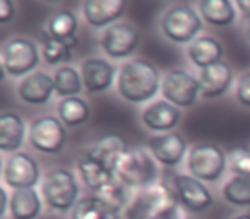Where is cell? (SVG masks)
<instances>
[{
    "mask_svg": "<svg viewBox=\"0 0 250 219\" xmlns=\"http://www.w3.org/2000/svg\"><path fill=\"white\" fill-rule=\"evenodd\" d=\"M235 219H250V214H240V216H236Z\"/></svg>",
    "mask_w": 250,
    "mask_h": 219,
    "instance_id": "cell-38",
    "label": "cell"
},
{
    "mask_svg": "<svg viewBox=\"0 0 250 219\" xmlns=\"http://www.w3.org/2000/svg\"><path fill=\"white\" fill-rule=\"evenodd\" d=\"M55 93L60 98H72L83 91V76L74 67H59L55 70Z\"/></svg>",
    "mask_w": 250,
    "mask_h": 219,
    "instance_id": "cell-29",
    "label": "cell"
},
{
    "mask_svg": "<svg viewBox=\"0 0 250 219\" xmlns=\"http://www.w3.org/2000/svg\"><path fill=\"white\" fill-rule=\"evenodd\" d=\"M0 194H2V207H0V214L4 216L5 212H7V209H11V199H9L5 188H0Z\"/></svg>",
    "mask_w": 250,
    "mask_h": 219,
    "instance_id": "cell-37",
    "label": "cell"
},
{
    "mask_svg": "<svg viewBox=\"0 0 250 219\" xmlns=\"http://www.w3.org/2000/svg\"><path fill=\"white\" fill-rule=\"evenodd\" d=\"M42 53L45 62L50 63V65L69 62L72 59V48H69L63 41H59V40H53V38L45 40Z\"/></svg>",
    "mask_w": 250,
    "mask_h": 219,
    "instance_id": "cell-31",
    "label": "cell"
},
{
    "mask_svg": "<svg viewBox=\"0 0 250 219\" xmlns=\"http://www.w3.org/2000/svg\"><path fill=\"white\" fill-rule=\"evenodd\" d=\"M199 12L211 26H229L236 19L235 4L229 0H204L199 4Z\"/></svg>",
    "mask_w": 250,
    "mask_h": 219,
    "instance_id": "cell-25",
    "label": "cell"
},
{
    "mask_svg": "<svg viewBox=\"0 0 250 219\" xmlns=\"http://www.w3.org/2000/svg\"><path fill=\"white\" fill-rule=\"evenodd\" d=\"M65 125L57 117H38L29 127V142L43 154H59L65 146Z\"/></svg>",
    "mask_w": 250,
    "mask_h": 219,
    "instance_id": "cell-8",
    "label": "cell"
},
{
    "mask_svg": "<svg viewBox=\"0 0 250 219\" xmlns=\"http://www.w3.org/2000/svg\"><path fill=\"white\" fill-rule=\"evenodd\" d=\"M81 76L87 93H103L113 84L115 67L103 59H87L81 65Z\"/></svg>",
    "mask_w": 250,
    "mask_h": 219,
    "instance_id": "cell-16",
    "label": "cell"
},
{
    "mask_svg": "<svg viewBox=\"0 0 250 219\" xmlns=\"http://www.w3.org/2000/svg\"><path fill=\"white\" fill-rule=\"evenodd\" d=\"M161 93L168 103L177 108H188L197 101L201 94L199 79L182 69H173L165 74L161 80Z\"/></svg>",
    "mask_w": 250,
    "mask_h": 219,
    "instance_id": "cell-9",
    "label": "cell"
},
{
    "mask_svg": "<svg viewBox=\"0 0 250 219\" xmlns=\"http://www.w3.org/2000/svg\"><path fill=\"white\" fill-rule=\"evenodd\" d=\"M26 125L18 113H2L0 115V149L4 153H18L24 142Z\"/></svg>",
    "mask_w": 250,
    "mask_h": 219,
    "instance_id": "cell-20",
    "label": "cell"
},
{
    "mask_svg": "<svg viewBox=\"0 0 250 219\" xmlns=\"http://www.w3.org/2000/svg\"><path fill=\"white\" fill-rule=\"evenodd\" d=\"M187 55L194 65L206 69L209 65L219 63L223 59V46L212 36H199L188 45Z\"/></svg>",
    "mask_w": 250,
    "mask_h": 219,
    "instance_id": "cell-21",
    "label": "cell"
},
{
    "mask_svg": "<svg viewBox=\"0 0 250 219\" xmlns=\"http://www.w3.org/2000/svg\"><path fill=\"white\" fill-rule=\"evenodd\" d=\"M139 45V33L127 22H115L101 35V46L111 59H127Z\"/></svg>",
    "mask_w": 250,
    "mask_h": 219,
    "instance_id": "cell-10",
    "label": "cell"
},
{
    "mask_svg": "<svg viewBox=\"0 0 250 219\" xmlns=\"http://www.w3.org/2000/svg\"><path fill=\"white\" fill-rule=\"evenodd\" d=\"M77 170L83 178L84 185L91 190L98 192L108 185L111 180H115V171L106 168L104 164H101L100 161L93 159L87 154H84L83 158L77 159Z\"/></svg>",
    "mask_w": 250,
    "mask_h": 219,
    "instance_id": "cell-22",
    "label": "cell"
},
{
    "mask_svg": "<svg viewBox=\"0 0 250 219\" xmlns=\"http://www.w3.org/2000/svg\"><path fill=\"white\" fill-rule=\"evenodd\" d=\"M235 7L242 12L243 19L250 21V0H238V2H235Z\"/></svg>",
    "mask_w": 250,
    "mask_h": 219,
    "instance_id": "cell-35",
    "label": "cell"
},
{
    "mask_svg": "<svg viewBox=\"0 0 250 219\" xmlns=\"http://www.w3.org/2000/svg\"><path fill=\"white\" fill-rule=\"evenodd\" d=\"M173 192L177 200L192 212L206 211L212 205V195L206 188L204 181L197 180L192 175H175Z\"/></svg>",
    "mask_w": 250,
    "mask_h": 219,
    "instance_id": "cell-12",
    "label": "cell"
},
{
    "mask_svg": "<svg viewBox=\"0 0 250 219\" xmlns=\"http://www.w3.org/2000/svg\"><path fill=\"white\" fill-rule=\"evenodd\" d=\"M127 151H129L127 142H125L120 136L110 134V136H104V137H101L100 140H96V142L89 147V151H87L86 154L115 171L118 161L122 159V156H124Z\"/></svg>",
    "mask_w": 250,
    "mask_h": 219,
    "instance_id": "cell-19",
    "label": "cell"
},
{
    "mask_svg": "<svg viewBox=\"0 0 250 219\" xmlns=\"http://www.w3.org/2000/svg\"><path fill=\"white\" fill-rule=\"evenodd\" d=\"M42 212V199L35 188L14 190L11 195L12 219H35Z\"/></svg>",
    "mask_w": 250,
    "mask_h": 219,
    "instance_id": "cell-23",
    "label": "cell"
},
{
    "mask_svg": "<svg viewBox=\"0 0 250 219\" xmlns=\"http://www.w3.org/2000/svg\"><path fill=\"white\" fill-rule=\"evenodd\" d=\"M94 195H96L104 205H108L111 211L118 212V214H122V211H125L127 205L130 204L129 187H127L122 180H118L117 177H115V180H111L108 185H104L101 190L94 192Z\"/></svg>",
    "mask_w": 250,
    "mask_h": 219,
    "instance_id": "cell-28",
    "label": "cell"
},
{
    "mask_svg": "<svg viewBox=\"0 0 250 219\" xmlns=\"http://www.w3.org/2000/svg\"><path fill=\"white\" fill-rule=\"evenodd\" d=\"M115 177L129 188L143 190L156 183L158 166L156 159L147 149H129L118 161Z\"/></svg>",
    "mask_w": 250,
    "mask_h": 219,
    "instance_id": "cell-3",
    "label": "cell"
},
{
    "mask_svg": "<svg viewBox=\"0 0 250 219\" xmlns=\"http://www.w3.org/2000/svg\"><path fill=\"white\" fill-rule=\"evenodd\" d=\"M182 119L180 108L168 103L167 100L156 101L149 104L143 112V123L153 132H173V129L178 125Z\"/></svg>",
    "mask_w": 250,
    "mask_h": 219,
    "instance_id": "cell-14",
    "label": "cell"
},
{
    "mask_svg": "<svg viewBox=\"0 0 250 219\" xmlns=\"http://www.w3.org/2000/svg\"><path fill=\"white\" fill-rule=\"evenodd\" d=\"M77 31V18L69 11H60L50 18L48 21V33L50 38L63 41L69 48H74L77 45L76 38Z\"/></svg>",
    "mask_w": 250,
    "mask_h": 219,
    "instance_id": "cell-24",
    "label": "cell"
},
{
    "mask_svg": "<svg viewBox=\"0 0 250 219\" xmlns=\"http://www.w3.org/2000/svg\"><path fill=\"white\" fill-rule=\"evenodd\" d=\"M38 62V46L31 40L11 38L2 46V67L11 77H28Z\"/></svg>",
    "mask_w": 250,
    "mask_h": 219,
    "instance_id": "cell-7",
    "label": "cell"
},
{
    "mask_svg": "<svg viewBox=\"0 0 250 219\" xmlns=\"http://www.w3.org/2000/svg\"><path fill=\"white\" fill-rule=\"evenodd\" d=\"M223 195L229 204L250 207V177H233L223 187Z\"/></svg>",
    "mask_w": 250,
    "mask_h": 219,
    "instance_id": "cell-30",
    "label": "cell"
},
{
    "mask_svg": "<svg viewBox=\"0 0 250 219\" xmlns=\"http://www.w3.org/2000/svg\"><path fill=\"white\" fill-rule=\"evenodd\" d=\"M55 93V80L45 72H33L21 80L18 94L28 104H45Z\"/></svg>",
    "mask_w": 250,
    "mask_h": 219,
    "instance_id": "cell-17",
    "label": "cell"
},
{
    "mask_svg": "<svg viewBox=\"0 0 250 219\" xmlns=\"http://www.w3.org/2000/svg\"><path fill=\"white\" fill-rule=\"evenodd\" d=\"M245 35H247V41L250 43V22H249V26H247V33H245Z\"/></svg>",
    "mask_w": 250,
    "mask_h": 219,
    "instance_id": "cell-39",
    "label": "cell"
},
{
    "mask_svg": "<svg viewBox=\"0 0 250 219\" xmlns=\"http://www.w3.org/2000/svg\"><path fill=\"white\" fill-rule=\"evenodd\" d=\"M147 151L153 154L156 163L163 166H177L187 153V142L177 132H167L154 136L147 142Z\"/></svg>",
    "mask_w": 250,
    "mask_h": 219,
    "instance_id": "cell-13",
    "label": "cell"
},
{
    "mask_svg": "<svg viewBox=\"0 0 250 219\" xmlns=\"http://www.w3.org/2000/svg\"><path fill=\"white\" fill-rule=\"evenodd\" d=\"M228 164L235 177H250V147H235L229 151Z\"/></svg>",
    "mask_w": 250,
    "mask_h": 219,
    "instance_id": "cell-32",
    "label": "cell"
},
{
    "mask_svg": "<svg viewBox=\"0 0 250 219\" xmlns=\"http://www.w3.org/2000/svg\"><path fill=\"white\" fill-rule=\"evenodd\" d=\"M4 181L14 190L35 188L40 181V166L26 153H16L4 164Z\"/></svg>",
    "mask_w": 250,
    "mask_h": 219,
    "instance_id": "cell-11",
    "label": "cell"
},
{
    "mask_svg": "<svg viewBox=\"0 0 250 219\" xmlns=\"http://www.w3.org/2000/svg\"><path fill=\"white\" fill-rule=\"evenodd\" d=\"M236 98L243 106L250 108V72L243 74L236 82Z\"/></svg>",
    "mask_w": 250,
    "mask_h": 219,
    "instance_id": "cell-33",
    "label": "cell"
},
{
    "mask_svg": "<svg viewBox=\"0 0 250 219\" xmlns=\"http://www.w3.org/2000/svg\"><path fill=\"white\" fill-rule=\"evenodd\" d=\"M43 200L59 212H67L79 202V183L67 170H53L45 175L42 183Z\"/></svg>",
    "mask_w": 250,
    "mask_h": 219,
    "instance_id": "cell-4",
    "label": "cell"
},
{
    "mask_svg": "<svg viewBox=\"0 0 250 219\" xmlns=\"http://www.w3.org/2000/svg\"><path fill=\"white\" fill-rule=\"evenodd\" d=\"M228 156L216 144H195L187 156V168L201 181H216L225 173Z\"/></svg>",
    "mask_w": 250,
    "mask_h": 219,
    "instance_id": "cell-5",
    "label": "cell"
},
{
    "mask_svg": "<svg viewBox=\"0 0 250 219\" xmlns=\"http://www.w3.org/2000/svg\"><path fill=\"white\" fill-rule=\"evenodd\" d=\"M180 202L177 200L173 187L156 181L137 192L124 211V219H163Z\"/></svg>",
    "mask_w": 250,
    "mask_h": 219,
    "instance_id": "cell-2",
    "label": "cell"
},
{
    "mask_svg": "<svg viewBox=\"0 0 250 219\" xmlns=\"http://www.w3.org/2000/svg\"><path fill=\"white\" fill-rule=\"evenodd\" d=\"M163 219H190V218H188V216L185 214L184 211H182V209H180V204H178L177 207L171 209V211L168 212V214L165 216Z\"/></svg>",
    "mask_w": 250,
    "mask_h": 219,
    "instance_id": "cell-36",
    "label": "cell"
},
{
    "mask_svg": "<svg viewBox=\"0 0 250 219\" xmlns=\"http://www.w3.org/2000/svg\"><path fill=\"white\" fill-rule=\"evenodd\" d=\"M14 4L12 2H9V0H2L0 2V22L2 24H5V22H9L12 18H14Z\"/></svg>",
    "mask_w": 250,
    "mask_h": 219,
    "instance_id": "cell-34",
    "label": "cell"
},
{
    "mask_svg": "<svg viewBox=\"0 0 250 219\" xmlns=\"http://www.w3.org/2000/svg\"><path fill=\"white\" fill-rule=\"evenodd\" d=\"M202 28V19L188 5H173L161 19V31L173 43H188L197 38Z\"/></svg>",
    "mask_w": 250,
    "mask_h": 219,
    "instance_id": "cell-6",
    "label": "cell"
},
{
    "mask_svg": "<svg viewBox=\"0 0 250 219\" xmlns=\"http://www.w3.org/2000/svg\"><path fill=\"white\" fill-rule=\"evenodd\" d=\"M72 219H122V216L104 205L96 195H87L79 199L72 209Z\"/></svg>",
    "mask_w": 250,
    "mask_h": 219,
    "instance_id": "cell-27",
    "label": "cell"
},
{
    "mask_svg": "<svg viewBox=\"0 0 250 219\" xmlns=\"http://www.w3.org/2000/svg\"><path fill=\"white\" fill-rule=\"evenodd\" d=\"M160 70L146 60L125 62L118 70V93L129 103H146L161 89Z\"/></svg>",
    "mask_w": 250,
    "mask_h": 219,
    "instance_id": "cell-1",
    "label": "cell"
},
{
    "mask_svg": "<svg viewBox=\"0 0 250 219\" xmlns=\"http://www.w3.org/2000/svg\"><path fill=\"white\" fill-rule=\"evenodd\" d=\"M124 9L125 4L122 0H87L83 5L84 18L93 28H110L120 19Z\"/></svg>",
    "mask_w": 250,
    "mask_h": 219,
    "instance_id": "cell-18",
    "label": "cell"
},
{
    "mask_svg": "<svg viewBox=\"0 0 250 219\" xmlns=\"http://www.w3.org/2000/svg\"><path fill=\"white\" fill-rule=\"evenodd\" d=\"M91 110L86 100L79 96L65 98L59 103V119L65 127H79L89 120Z\"/></svg>",
    "mask_w": 250,
    "mask_h": 219,
    "instance_id": "cell-26",
    "label": "cell"
},
{
    "mask_svg": "<svg viewBox=\"0 0 250 219\" xmlns=\"http://www.w3.org/2000/svg\"><path fill=\"white\" fill-rule=\"evenodd\" d=\"M233 82V70L228 63L219 62L201 69L199 72V86H201V96L212 100L219 98L229 89Z\"/></svg>",
    "mask_w": 250,
    "mask_h": 219,
    "instance_id": "cell-15",
    "label": "cell"
}]
</instances>
